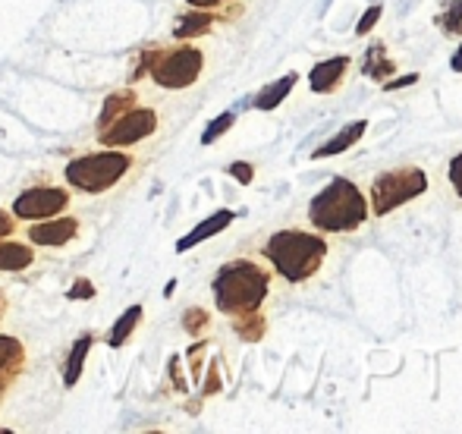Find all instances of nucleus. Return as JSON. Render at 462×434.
<instances>
[{"label":"nucleus","mask_w":462,"mask_h":434,"mask_svg":"<svg viewBox=\"0 0 462 434\" xmlns=\"http://www.w3.org/2000/svg\"><path fill=\"white\" fill-rule=\"evenodd\" d=\"M309 220L321 233H353L368 220V202L353 180L334 177L311 199Z\"/></svg>","instance_id":"obj_1"},{"label":"nucleus","mask_w":462,"mask_h":434,"mask_svg":"<svg viewBox=\"0 0 462 434\" xmlns=\"http://www.w3.org/2000/svg\"><path fill=\"white\" fill-rule=\"evenodd\" d=\"M264 258L274 264V271L283 281L302 283L321 271L324 258H328V243L318 233L305 230H277L274 236L264 243Z\"/></svg>","instance_id":"obj_2"},{"label":"nucleus","mask_w":462,"mask_h":434,"mask_svg":"<svg viewBox=\"0 0 462 434\" xmlns=\"http://www.w3.org/2000/svg\"><path fill=\"white\" fill-rule=\"evenodd\" d=\"M268 290H271L268 271H262L255 262H245V258L224 264L217 271V277H214V302L230 319L258 312L262 302L268 300Z\"/></svg>","instance_id":"obj_3"},{"label":"nucleus","mask_w":462,"mask_h":434,"mask_svg":"<svg viewBox=\"0 0 462 434\" xmlns=\"http://www.w3.org/2000/svg\"><path fill=\"white\" fill-rule=\"evenodd\" d=\"M133 167V158L126 152H95L69 161L63 177L79 192H104L114 183H120Z\"/></svg>","instance_id":"obj_4"},{"label":"nucleus","mask_w":462,"mask_h":434,"mask_svg":"<svg viewBox=\"0 0 462 434\" xmlns=\"http://www.w3.org/2000/svg\"><path fill=\"white\" fill-rule=\"evenodd\" d=\"M425 189H428V173L421 167H396V171L381 173L371 183V211H374V217H387L390 211L425 196Z\"/></svg>","instance_id":"obj_5"},{"label":"nucleus","mask_w":462,"mask_h":434,"mask_svg":"<svg viewBox=\"0 0 462 434\" xmlns=\"http://www.w3.org/2000/svg\"><path fill=\"white\" fill-rule=\"evenodd\" d=\"M201 67H205V54L199 48H173L154 54L148 76L161 88H189L201 76Z\"/></svg>","instance_id":"obj_6"},{"label":"nucleus","mask_w":462,"mask_h":434,"mask_svg":"<svg viewBox=\"0 0 462 434\" xmlns=\"http://www.w3.org/2000/svg\"><path fill=\"white\" fill-rule=\"evenodd\" d=\"M154 129H158V114L145 107H133L123 116H116L107 129H101L97 139H101V145H135V142L148 139Z\"/></svg>","instance_id":"obj_7"},{"label":"nucleus","mask_w":462,"mask_h":434,"mask_svg":"<svg viewBox=\"0 0 462 434\" xmlns=\"http://www.w3.org/2000/svg\"><path fill=\"white\" fill-rule=\"evenodd\" d=\"M69 205V192L57 189V186H35V189H25L23 196L13 202V215L23 220H44L60 215Z\"/></svg>","instance_id":"obj_8"},{"label":"nucleus","mask_w":462,"mask_h":434,"mask_svg":"<svg viewBox=\"0 0 462 434\" xmlns=\"http://www.w3.org/2000/svg\"><path fill=\"white\" fill-rule=\"evenodd\" d=\"M79 233V220L76 217H60V220H42V224L29 226V239L35 245H67L69 239Z\"/></svg>","instance_id":"obj_9"},{"label":"nucleus","mask_w":462,"mask_h":434,"mask_svg":"<svg viewBox=\"0 0 462 434\" xmlns=\"http://www.w3.org/2000/svg\"><path fill=\"white\" fill-rule=\"evenodd\" d=\"M346 69H349V57H330V60H321L309 73L311 92H318V95L334 92V88L343 82V76H346Z\"/></svg>","instance_id":"obj_10"},{"label":"nucleus","mask_w":462,"mask_h":434,"mask_svg":"<svg viewBox=\"0 0 462 434\" xmlns=\"http://www.w3.org/2000/svg\"><path fill=\"white\" fill-rule=\"evenodd\" d=\"M365 133H368V120L346 123V126H343L340 133L334 135V139H330V142H324L321 148H315V152H311V158H315V161H321V158H334V154L349 152V148H353L356 142H359Z\"/></svg>","instance_id":"obj_11"},{"label":"nucleus","mask_w":462,"mask_h":434,"mask_svg":"<svg viewBox=\"0 0 462 434\" xmlns=\"http://www.w3.org/2000/svg\"><path fill=\"white\" fill-rule=\"evenodd\" d=\"M233 220H236V215H233V211H217V215H211L208 220H201L199 226H195L192 233H186L183 239H180L177 243V252H189V249H195V245L199 243H205V239H211V236H217L220 230H226V226L233 224Z\"/></svg>","instance_id":"obj_12"},{"label":"nucleus","mask_w":462,"mask_h":434,"mask_svg":"<svg viewBox=\"0 0 462 434\" xmlns=\"http://www.w3.org/2000/svg\"><path fill=\"white\" fill-rule=\"evenodd\" d=\"M25 362V346L16 337H0V381L10 384Z\"/></svg>","instance_id":"obj_13"},{"label":"nucleus","mask_w":462,"mask_h":434,"mask_svg":"<svg viewBox=\"0 0 462 434\" xmlns=\"http://www.w3.org/2000/svg\"><path fill=\"white\" fill-rule=\"evenodd\" d=\"M296 82H299V76L296 73H286L283 79H277V82H271V86H264L262 92L255 95V105L258 110H274V107H280L286 101V95L296 88Z\"/></svg>","instance_id":"obj_14"},{"label":"nucleus","mask_w":462,"mask_h":434,"mask_svg":"<svg viewBox=\"0 0 462 434\" xmlns=\"http://www.w3.org/2000/svg\"><path fill=\"white\" fill-rule=\"evenodd\" d=\"M362 67H365L362 73L374 82H387L390 76H396V63L387 57V48H383V44H371L365 60H362Z\"/></svg>","instance_id":"obj_15"},{"label":"nucleus","mask_w":462,"mask_h":434,"mask_svg":"<svg viewBox=\"0 0 462 434\" xmlns=\"http://www.w3.org/2000/svg\"><path fill=\"white\" fill-rule=\"evenodd\" d=\"M214 19H217V16H214V13H208V10H192V13H186V16H180V23L173 25V38L186 42V38L205 35V32H211Z\"/></svg>","instance_id":"obj_16"},{"label":"nucleus","mask_w":462,"mask_h":434,"mask_svg":"<svg viewBox=\"0 0 462 434\" xmlns=\"http://www.w3.org/2000/svg\"><path fill=\"white\" fill-rule=\"evenodd\" d=\"M35 262V252L23 243H13V239H0V271H23Z\"/></svg>","instance_id":"obj_17"},{"label":"nucleus","mask_w":462,"mask_h":434,"mask_svg":"<svg viewBox=\"0 0 462 434\" xmlns=\"http://www.w3.org/2000/svg\"><path fill=\"white\" fill-rule=\"evenodd\" d=\"M133 107H135V92L107 95V101H104V107H101V116H97V133H101V129H107L116 116H123L126 110H133Z\"/></svg>","instance_id":"obj_18"},{"label":"nucleus","mask_w":462,"mask_h":434,"mask_svg":"<svg viewBox=\"0 0 462 434\" xmlns=\"http://www.w3.org/2000/svg\"><path fill=\"white\" fill-rule=\"evenodd\" d=\"M88 349H92V337L88 334L73 343V353H69L67 368H63V384L67 387H76V381H79V374H82V365H86Z\"/></svg>","instance_id":"obj_19"},{"label":"nucleus","mask_w":462,"mask_h":434,"mask_svg":"<svg viewBox=\"0 0 462 434\" xmlns=\"http://www.w3.org/2000/svg\"><path fill=\"white\" fill-rule=\"evenodd\" d=\"M139 321H142V306H129L126 312L120 315V319H116V325H114V330H110V346L114 349H120L123 343L129 340V337H133V330L139 328Z\"/></svg>","instance_id":"obj_20"},{"label":"nucleus","mask_w":462,"mask_h":434,"mask_svg":"<svg viewBox=\"0 0 462 434\" xmlns=\"http://www.w3.org/2000/svg\"><path fill=\"white\" fill-rule=\"evenodd\" d=\"M233 330H236L245 343H258L264 337V330H268V325H264V319L258 312H249V315H239V319L233 321Z\"/></svg>","instance_id":"obj_21"},{"label":"nucleus","mask_w":462,"mask_h":434,"mask_svg":"<svg viewBox=\"0 0 462 434\" xmlns=\"http://www.w3.org/2000/svg\"><path fill=\"white\" fill-rule=\"evenodd\" d=\"M438 25L447 32V35H459L462 32V0H450L447 10L438 16Z\"/></svg>","instance_id":"obj_22"},{"label":"nucleus","mask_w":462,"mask_h":434,"mask_svg":"<svg viewBox=\"0 0 462 434\" xmlns=\"http://www.w3.org/2000/svg\"><path fill=\"white\" fill-rule=\"evenodd\" d=\"M233 123H236V116H233V114H220L217 120L205 129V135H201V145H214V139H220V135H224Z\"/></svg>","instance_id":"obj_23"},{"label":"nucleus","mask_w":462,"mask_h":434,"mask_svg":"<svg viewBox=\"0 0 462 434\" xmlns=\"http://www.w3.org/2000/svg\"><path fill=\"white\" fill-rule=\"evenodd\" d=\"M183 328L189 330V334H201V330L208 328V312L205 309H186V315H183Z\"/></svg>","instance_id":"obj_24"},{"label":"nucleus","mask_w":462,"mask_h":434,"mask_svg":"<svg viewBox=\"0 0 462 434\" xmlns=\"http://www.w3.org/2000/svg\"><path fill=\"white\" fill-rule=\"evenodd\" d=\"M381 13H383V6H377V4H374V6H368V10H365V16H362V19H359V25H356V35H359V38H365L368 32L377 25V19H381Z\"/></svg>","instance_id":"obj_25"},{"label":"nucleus","mask_w":462,"mask_h":434,"mask_svg":"<svg viewBox=\"0 0 462 434\" xmlns=\"http://www.w3.org/2000/svg\"><path fill=\"white\" fill-rule=\"evenodd\" d=\"M230 177L239 180L243 186H249L252 180H255V171H252V164H245V161H233V164H230Z\"/></svg>","instance_id":"obj_26"},{"label":"nucleus","mask_w":462,"mask_h":434,"mask_svg":"<svg viewBox=\"0 0 462 434\" xmlns=\"http://www.w3.org/2000/svg\"><path fill=\"white\" fill-rule=\"evenodd\" d=\"M92 296H95V287H92V281H86V277L76 281L73 290H69V300H92Z\"/></svg>","instance_id":"obj_27"},{"label":"nucleus","mask_w":462,"mask_h":434,"mask_svg":"<svg viewBox=\"0 0 462 434\" xmlns=\"http://www.w3.org/2000/svg\"><path fill=\"white\" fill-rule=\"evenodd\" d=\"M450 183L457 189V196L462 199V152L450 161Z\"/></svg>","instance_id":"obj_28"},{"label":"nucleus","mask_w":462,"mask_h":434,"mask_svg":"<svg viewBox=\"0 0 462 434\" xmlns=\"http://www.w3.org/2000/svg\"><path fill=\"white\" fill-rule=\"evenodd\" d=\"M412 82H419V73H409V76H402V79H387L383 88H387V92H400V88L412 86Z\"/></svg>","instance_id":"obj_29"},{"label":"nucleus","mask_w":462,"mask_h":434,"mask_svg":"<svg viewBox=\"0 0 462 434\" xmlns=\"http://www.w3.org/2000/svg\"><path fill=\"white\" fill-rule=\"evenodd\" d=\"M214 391H220V378H217V362L211 365V378H208V384L201 387V397H208V393H214Z\"/></svg>","instance_id":"obj_30"},{"label":"nucleus","mask_w":462,"mask_h":434,"mask_svg":"<svg viewBox=\"0 0 462 434\" xmlns=\"http://www.w3.org/2000/svg\"><path fill=\"white\" fill-rule=\"evenodd\" d=\"M13 230H16V220H10V215H6V211H0V239L10 236Z\"/></svg>","instance_id":"obj_31"},{"label":"nucleus","mask_w":462,"mask_h":434,"mask_svg":"<svg viewBox=\"0 0 462 434\" xmlns=\"http://www.w3.org/2000/svg\"><path fill=\"white\" fill-rule=\"evenodd\" d=\"M189 6H195V10H214V6L226 4V0H186Z\"/></svg>","instance_id":"obj_32"},{"label":"nucleus","mask_w":462,"mask_h":434,"mask_svg":"<svg viewBox=\"0 0 462 434\" xmlns=\"http://www.w3.org/2000/svg\"><path fill=\"white\" fill-rule=\"evenodd\" d=\"M450 69L453 73H462V44L457 48V54H453V60H450Z\"/></svg>","instance_id":"obj_33"},{"label":"nucleus","mask_w":462,"mask_h":434,"mask_svg":"<svg viewBox=\"0 0 462 434\" xmlns=\"http://www.w3.org/2000/svg\"><path fill=\"white\" fill-rule=\"evenodd\" d=\"M4 391H6V381H0V403H4Z\"/></svg>","instance_id":"obj_34"},{"label":"nucleus","mask_w":462,"mask_h":434,"mask_svg":"<svg viewBox=\"0 0 462 434\" xmlns=\"http://www.w3.org/2000/svg\"><path fill=\"white\" fill-rule=\"evenodd\" d=\"M6 312V302H4V296H0V315H4Z\"/></svg>","instance_id":"obj_35"}]
</instances>
